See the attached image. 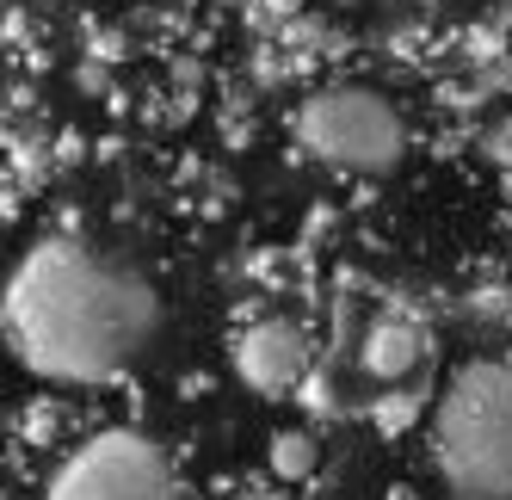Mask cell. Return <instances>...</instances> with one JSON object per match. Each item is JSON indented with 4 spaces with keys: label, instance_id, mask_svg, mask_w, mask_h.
Listing matches in <instances>:
<instances>
[{
    "label": "cell",
    "instance_id": "cell-1",
    "mask_svg": "<svg viewBox=\"0 0 512 500\" xmlns=\"http://www.w3.org/2000/svg\"><path fill=\"white\" fill-rule=\"evenodd\" d=\"M13 359L62 389L124 377L161 334V297L136 266L87 241H38L0 297Z\"/></svg>",
    "mask_w": 512,
    "mask_h": 500
},
{
    "label": "cell",
    "instance_id": "cell-2",
    "mask_svg": "<svg viewBox=\"0 0 512 500\" xmlns=\"http://www.w3.org/2000/svg\"><path fill=\"white\" fill-rule=\"evenodd\" d=\"M426 457L451 500H512V352H475L445 377Z\"/></svg>",
    "mask_w": 512,
    "mask_h": 500
},
{
    "label": "cell",
    "instance_id": "cell-3",
    "mask_svg": "<svg viewBox=\"0 0 512 500\" xmlns=\"http://www.w3.org/2000/svg\"><path fill=\"white\" fill-rule=\"evenodd\" d=\"M297 142L303 155L340 173H395L408 155V118L371 87H321L297 105Z\"/></svg>",
    "mask_w": 512,
    "mask_h": 500
},
{
    "label": "cell",
    "instance_id": "cell-4",
    "mask_svg": "<svg viewBox=\"0 0 512 500\" xmlns=\"http://www.w3.org/2000/svg\"><path fill=\"white\" fill-rule=\"evenodd\" d=\"M44 500H186V482L161 439L136 433V426H112V433L81 439L56 463Z\"/></svg>",
    "mask_w": 512,
    "mask_h": 500
},
{
    "label": "cell",
    "instance_id": "cell-5",
    "mask_svg": "<svg viewBox=\"0 0 512 500\" xmlns=\"http://www.w3.org/2000/svg\"><path fill=\"white\" fill-rule=\"evenodd\" d=\"M229 365L253 396L284 402L309 383V334L290 315H260L229 340Z\"/></svg>",
    "mask_w": 512,
    "mask_h": 500
},
{
    "label": "cell",
    "instance_id": "cell-6",
    "mask_svg": "<svg viewBox=\"0 0 512 500\" xmlns=\"http://www.w3.org/2000/svg\"><path fill=\"white\" fill-rule=\"evenodd\" d=\"M420 359H426V334L414 328L408 315H377L371 328H364V340H358L364 377L383 383V389H401V383L420 371Z\"/></svg>",
    "mask_w": 512,
    "mask_h": 500
},
{
    "label": "cell",
    "instance_id": "cell-7",
    "mask_svg": "<svg viewBox=\"0 0 512 500\" xmlns=\"http://www.w3.org/2000/svg\"><path fill=\"white\" fill-rule=\"evenodd\" d=\"M266 463H272V476H278V482L297 488V482H309V476L321 470V445H315L309 426H290V433H272Z\"/></svg>",
    "mask_w": 512,
    "mask_h": 500
},
{
    "label": "cell",
    "instance_id": "cell-8",
    "mask_svg": "<svg viewBox=\"0 0 512 500\" xmlns=\"http://www.w3.org/2000/svg\"><path fill=\"white\" fill-rule=\"evenodd\" d=\"M420 408H426L420 396H408V389H395V402H377V426H383V433H401V426H408Z\"/></svg>",
    "mask_w": 512,
    "mask_h": 500
},
{
    "label": "cell",
    "instance_id": "cell-9",
    "mask_svg": "<svg viewBox=\"0 0 512 500\" xmlns=\"http://www.w3.org/2000/svg\"><path fill=\"white\" fill-rule=\"evenodd\" d=\"M488 155H494V161H506V167H512V118H506V124H494V130H488Z\"/></svg>",
    "mask_w": 512,
    "mask_h": 500
},
{
    "label": "cell",
    "instance_id": "cell-10",
    "mask_svg": "<svg viewBox=\"0 0 512 500\" xmlns=\"http://www.w3.org/2000/svg\"><path fill=\"white\" fill-rule=\"evenodd\" d=\"M235 500H297V494H284V488H247V494H235Z\"/></svg>",
    "mask_w": 512,
    "mask_h": 500
}]
</instances>
